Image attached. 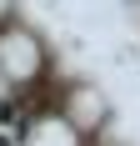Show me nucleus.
<instances>
[{
	"label": "nucleus",
	"mask_w": 140,
	"mask_h": 146,
	"mask_svg": "<svg viewBox=\"0 0 140 146\" xmlns=\"http://www.w3.org/2000/svg\"><path fill=\"white\" fill-rule=\"evenodd\" d=\"M0 146H5V141H0Z\"/></svg>",
	"instance_id": "f257e3e1"
}]
</instances>
